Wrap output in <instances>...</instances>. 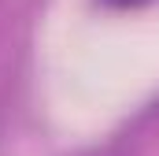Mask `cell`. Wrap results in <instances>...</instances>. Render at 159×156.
I'll return each instance as SVG.
<instances>
[{"instance_id": "1", "label": "cell", "mask_w": 159, "mask_h": 156, "mask_svg": "<svg viewBox=\"0 0 159 156\" xmlns=\"http://www.w3.org/2000/svg\"><path fill=\"white\" fill-rule=\"evenodd\" d=\"M96 4H104V7H111V11H141V7H148L152 0H96Z\"/></svg>"}]
</instances>
